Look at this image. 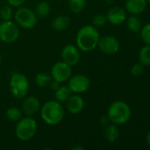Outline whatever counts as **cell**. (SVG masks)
<instances>
[{
  "label": "cell",
  "instance_id": "obj_11",
  "mask_svg": "<svg viewBox=\"0 0 150 150\" xmlns=\"http://www.w3.org/2000/svg\"><path fill=\"white\" fill-rule=\"evenodd\" d=\"M80 50L79 49V47L75 45H72V44H67L66 46H65L62 49L61 52V58L62 61L65 63H67L68 65H70L71 67L75 66L76 64H78V62H80Z\"/></svg>",
  "mask_w": 150,
  "mask_h": 150
},
{
  "label": "cell",
  "instance_id": "obj_33",
  "mask_svg": "<svg viewBox=\"0 0 150 150\" xmlns=\"http://www.w3.org/2000/svg\"><path fill=\"white\" fill-rule=\"evenodd\" d=\"M72 150H84V148L80 147V146H75V147H72Z\"/></svg>",
  "mask_w": 150,
  "mask_h": 150
},
{
  "label": "cell",
  "instance_id": "obj_20",
  "mask_svg": "<svg viewBox=\"0 0 150 150\" xmlns=\"http://www.w3.org/2000/svg\"><path fill=\"white\" fill-rule=\"evenodd\" d=\"M52 80L53 79H52L51 76L46 72H40L34 77V82H35L36 85L41 88H46V87L50 86Z\"/></svg>",
  "mask_w": 150,
  "mask_h": 150
},
{
  "label": "cell",
  "instance_id": "obj_15",
  "mask_svg": "<svg viewBox=\"0 0 150 150\" xmlns=\"http://www.w3.org/2000/svg\"><path fill=\"white\" fill-rule=\"evenodd\" d=\"M146 7V0H126V10L133 15H137L143 12Z\"/></svg>",
  "mask_w": 150,
  "mask_h": 150
},
{
  "label": "cell",
  "instance_id": "obj_36",
  "mask_svg": "<svg viewBox=\"0 0 150 150\" xmlns=\"http://www.w3.org/2000/svg\"><path fill=\"white\" fill-rule=\"evenodd\" d=\"M146 2H147V3H149V4H150V0H146Z\"/></svg>",
  "mask_w": 150,
  "mask_h": 150
},
{
  "label": "cell",
  "instance_id": "obj_6",
  "mask_svg": "<svg viewBox=\"0 0 150 150\" xmlns=\"http://www.w3.org/2000/svg\"><path fill=\"white\" fill-rule=\"evenodd\" d=\"M14 18L16 24L24 29L34 28L38 21L35 12L27 7H19L15 12Z\"/></svg>",
  "mask_w": 150,
  "mask_h": 150
},
{
  "label": "cell",
  "instance_id": "obj_9",
  "mask_svg": "<svg viewBox=\"0 0 150 150\" xmlns=\"http://www.w3.org/2000/svg\"><path fill=\"white\" fill-rule=\"evenodd\" d=\"M90 85V81L85 75H75L71 76L68 81V87L72 93H83L88 91Z\"/></svg>",
  "mask_w": 150,
  "mask_h": 150
},
{
  "label": "cell",
  "instance_id": "obj_12",
  "mask_svg": "<svg viewBox=\"0 0 150 150\" xmlns=\"http://www.w3.org/2000/svg\"><path fill=\"white\" fill-rule=\"evenodd\" d=\"M22 112L27 116H33L41 108V104L39 99L34 96L27 97L22 102Z\"/></svg>",
  "mask_w": 150,
  "mask_h": 150
},
{
  "label": "cell",
  "instance_id": "obj_19",
  "mask_svg": "<svg viewBox=\"0 0 150 150\" xmlns=\"http://www.w3.org/2000/svg\"><path fill=\"white\" fill-rule=\"evenodd\" d=\"M37 18H47L50 13V5L47 1H41L38 3V4L35 7L34 11Z\"/></svg>",
  "mask_w": 150,
  "mask_h": 150
},
{
  "label": "cell",
  "instance_id": "obj_29",
  "mask_svg": "<svg viewBox=\"0 0 150 150\" xmlns=\"http://www.w3.org/2000/svg\"><path fill=\"white\" fill-rule=\"evenodd\" d=\"M7 1L11 6H14V7H20L25 2V0H7Z\"/></svg>",
  "mask_w": 150,
  "mask_h": 150
},
{
  "label": "cell",
  "instance_id": "obj_7",
  "mask_svg": "<svg viewBox=\"0 0 150 150\" xmlns=\"http://www.w3.org/2000/svg\"><path fill=\"white\" fill-rule=\"evenodd\" d=\"M19 37V29L16 22L3 20L0 23V40L4 43H13Z\"/></svg>",
  "mask_w": 150,
  "mask_h": 150
},
{
  "label": "cell",
  "instance_id": "obj_13",
  "mask_svg": "<svg viewBox=\"0 0 150 150\" xmlns=\"http://www.w3.org/2000/svg\"><path fill=\"white\" fill-rule=\"evenodd\" d=\"M106 18L111 24L114 25H121L126 19V12L125 9L119 6H114L108 11Z\"/></svg>",
  "mask_w": 150,
  "mask_h": 150
},
{
  "label": "cell",
  "instance_id": "obj_23",
  "mask_svg": "<svg viewBox=\"0 0 150 150\" xmlns=\"http://www.w3.org/2000/svg\"><path fill=\"white\" fill-rule=\"evenodd\" d=\"M126 25L130 31L133 33H137L141 28V20L136 16H131L127 19Z\"/></svg>",
  "mask_w": 150,
  "mask_h": 150
},
{
  "label": "cell",
  "instance_id": "obj_3",
  "mask_svg": "<svg viewBox=\"0 0 150 150\" xmlns=\"http://www.w3.org/2000/svg\"><path fill=\"white\" fill-rule=\"evenodd\" d=\"M107 116L111 123L116 125H123L130 120L131 109L126 103L118 100L110 105Z\"/></svg>",
  "mask_w": 150,
  "mask_h": 150
},
{
  "label": "cell",
  "instance_id": "obj_25",
  "mask_svg": "<svg viewBox=\"0 0 150 150\" xmlns=\"http://www.w3.org/2000/svg\"><path fill=\"white\" fill-rule=\"evenodd\" d=\"M0 18L2 20H11L12 18V9L10 5H4L0 9Z\"/></svg>",
  "mask_w": 150,
  "mask_h": 150
},
{
  "label": "cell",
  "instance_id": "obj_5",
  "mask_svg": "<svg viewBox=\"0 0 150 150\" xmlns=\"http://www.w3.org/2000/svg\"><path fill=\"white\" fill-rule=\"evenodd\" d=\"M10 91L11 95L18 99L25 98L29 91V81L21 73H13L10 78Z\"/></svg>",
  "mask_w": 150,
  "mask_h": 150
},
{
  "label": "cell",
  "instance_id": "obj_8",
  "mask_svg": "<svg viewBox=\"0 0 150 150\" xmlns=\"http://www.w3.org/2000/svg\"><path fill=\"white\" fill-rule=\"evenodd\" d=\"M72 67L63 61L56 62L50 71V76L53 80L58 83H64L72 76Z\"/></svg>",
  "mask_w": 150,
  "mask_h": 150
},
{
  "label": "cell",
  "instance_id": "obj_26",
  "mask_svg": "<svg viewBox=\"0 0 150 150\" xmlns=\"http://www.w3.org/2000/svg\"><path fill=\"white\" fill-rule=\"evenodd\" d=\"M106 21H107L106 16H104L103 14H96L92 18V24L95 27L103 26L106 24Z\"/></svg>",
  "mask_w": 150,
  "mask_h": 150
},
{
  "label": "cell",
  "instance_id": "obj_31",
  "mask_svg": "<svg viewBox=\"0 0 150 150\" xmlns=\"http://www.w3.org/2000/svg\"><path fill=\"white\" fill-rule=\"evenodd\" d=\"M50 86L51 90H53V91H55L60 86V83H58V82H57V81H55V80H52L51 83H50Z\"/></svg>",
  "mask_w": 150,
  "mask_h": 150
},
{
  "label": "cell",
  "instance_id": "obj_24",
  "mask_svg": "<svg viewBox=\"0 0 150 150\" xmlns=\"http://www.w3.org/2000/svg\"><path fill=\"white\" fill-rule=\"evenodd\" d=\"M140 63L143 66H150V46L143 47L139 53Z\"/></svg>",
  "mask_w": 150,
  "mask_h": 150
},
{
  "label": "cell",
  "instance_id": "obj_32",
  "mask_svg": "<svg viewBox=\"0 0 150 150\" xmlns=\"http://www.w3.org/2000/svg\"><path fill=\"white\" fill-rule=\"evenodd\" d=\"M146 142L148 144V146L150 147V131L149 132V134H147V137H146Z\"/></svg>",
  "mask_w": 150,
  "mask_h": 150
},
{
  "label": "cell",
  "instance_id": "obj_16",
  "mask_svg": "<svg viewBox=\"0 0 150 150\" xmlns=\"http://www.w3.org/2000/svg\"><path fill=\"white\" fill-rule=\"evenodd\" d=\"M71 24V19L66 15H59L56 17L52 21V28L57 32H62L65 30Z\"/></svg>",
  "mask_w": 150,
  "mask_h": 150
},
{
  "label": "cell",
  "instance_id": "obj_18",
  "mask_svg": "<svg viewBox=\"0 0 150 150\" xmlns=\"http://www.w3.org/2000/svg\"><path fill=\"white\" fill-rule=\"evenodd\" d=\"M72 91L68 86H59L55 91V99L60 103H65L72 95Z\"/></svg>",
  "mask_w": 150,
  "mask_h": 150
},
{
  "label": "cell",
  "instance_id": "obj_35",
  "mask_svg": "<svg viewBox=\"0 0 150 150\" xmlns=\"http://www.w3.org/2000/svg\"><path fill=\"white\" fill-rule=\"evenodd\" d=\"M113 0H107V2L109 3V4H111V2H112Z\"/></svg>",
  "mask_w": 150,
  "mask_h": 150
},
{
  "label": "cell",
  "instance_id": "obj_10",
  "mask_svg": "<svg viewBox=\"0 0 150 150\" xmlns=\"http://www.w3.org/2000/svg\"><path fill=\"white\" fill-rule=\"evenodd\" d=\"M97 47L105 54H115L118 52L120 45L114 36L107 35L99 39Z\"/></svg>",
  "mask_w": 150,
  "mask_h": 150
},
{
  "label": "cell",
  "instance_id": "obj_22",
  "mask_svg": "<svg viewBox=\"0 0 150 150\" xmlns=\"http://www.w3.org/2000/svg\"><path fill=\"white\" fill-rule=\"evenodd\" d=\"M5 115H6V118L10 121H11V122H17L22 117V111L19 108L16 107V106H11V107H10L6 111Z\"/></svg>",
  "mask_w": 150,
  "mask_h": 150
},
{
  "label": "cell",
  "instance_id": "obj_34",
  "mask_svg": "<svg viewBox=\"0 0 150 150\" xmlns=\"http://www.w3.org/2000/svg\"><path fill=\"white\" fill-rule=\"evenodd\" d=\"M2 62H3V56H2V55L0 54V63H1Z\"/></svg>",
  "mask_w": 150,
  "mask_h": 150
},
{
  "label": "cell",
  "instance_id": "obj_2",
  "mask_svg": "<svg viewBox=\"0 0 150 150\" xmlns=\"http://www.w3.org/2000/svg\"><path fill=\"white\" fill-rule=\"evenodd\" d=\"M40 110L42 120L50 126H56L59 124L65 117V110L62 103L56 99L45 102Z\"/></svg>",
  "mask_w": 150,
  "mask_h": 150
},
{
  "label": "cell",
  "instance_id": "obj_4",
  "mask_svg": "<svg viewBox=\"0 0 150 150\" xmlns=\"http://www.w3.org/2000/svg\"><path fill=\"white\" fill-rule=\"evenodd\" d=\"M37 132V123L31 116L21 118L17 121L15 127V134L17 138L22 142L31 140Z\"/></svg>",
  "mask_w": 150,
  "mask_h": 150
},
{
  "label": "cell",
  "instance_id": "obj_17",
  "mask_svg": "<svg viewBox=\"0 0 150 150\" xmlns=\"http://www.w3.org/2000/svg\"><path fill=\"white\" fill-rule=\"evenodd\" d=\"M104 138L106 139V141H108L109 142H116L118 137H119V131L118 127L116 126V124H111V125H107L104 128Z\"/></svg>",
  "mask_w": 150,
  "mask_h": 150
},
{
  "label": "cell",
  "instance_id": "obj_28",
  "mask_svg": "<svg viewBox=\"0 0 150 150\" xmlns=\"http://www.w3.org/2000/svg\"><path fill=\"white\" fill-rule=\"evenodd\" d=\"M143 70H144L143 65H142L141 63H136V64H134V65L132 67V69H131V73H132L133 76H137L141 75L142 72H143Z\"/></svg>",
  "mask_w": 150,
  "mask_h": 150
},
{
  "label": "cell",
  "instance_id": "obj_30",
  "mask_svg": "<svg viewBox=\"0 0 150 150\" xmlns=\"http://www.w3.org/2000/svg\"><path fill=\"white\" fill-rule=\"evenodd\" d=\"M109 122H110V120H109V118H108L107 115H106V116H103V117L100 119V124H101L102 126H103V127H106V126L109 124Z\"/></svg>",
  "mask_w": 150,
  "mask_h": 150
},
{
  "label": "cell",
  "instance_id": "obj_21",
  "mask_svg": "<svg viewBox=\"0 0 150 150\" xmlns=\"http://www.w3.org/2000/svg\"><path fill=\"white\" fill-rule=\"evenodd\" d=\"M87 4V0H69L68 5L72 12L80 13L84 11Z\"/></svg>",
  "mask_w": 150,
  "mask_h": 150
},
{
  "label": "cell",
  "instance_id": "obj_27",
  "mask_svg": "<svg viewBox=\"0 0 150 150\" xmlns=\"http://www.w3.org/2000/svg\"><path fill=\"white\" fill-rule=\"evenodd\" d=\"M141 36L142 38V40L148 45L150 46V23L145 25L141 31Z\"/></svg>",
  "mask_w": 150,
  "mask_h": 150
},
{
  "label": "cell",
  "instance_id": "obj_1",
  "mask_svg": "<svg viewBox=\"0 0 150 150\" xmlns=\"http://www.w3.org/2000/svg\"><path fill=\"white\" fill-rule=\"evenodd\" d=\"M99 39L100 34L95 26L84 25L76 34V46L80 51L90 52L97 47Z\"/></svg>",
  "mask_w": 150,
  "mask_h": 150
},
{
  "label": "cell",
  "instance_id": "obj_14",
  "mask_svg": "<svg viewBox=\"0 0 150 150\" xmlns=\"http://www.w3.org/2000/svg\"><path fill=\"white\" fill-rule=\"evenodd\" d=\"M65 103L67 110L69 111V112L72 114H77L80 112L84 108V100L78 94H72Z\"/></svg>",
  "mask_w": 150,
  "mask_h": 150
}]
</instances>
